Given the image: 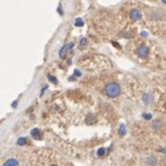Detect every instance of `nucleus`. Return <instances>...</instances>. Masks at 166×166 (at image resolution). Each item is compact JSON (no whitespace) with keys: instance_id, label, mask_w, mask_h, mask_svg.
I'll return each instance as SVG.
<instances>
[{"instance_id":"nucleus-20","label":"nucleus","mask_w":166,"mask_h":166,"mask_svg":"<svg viewBox=\"0 0 166 166\" xmlns=\"http://www.w3.org/2000/svg\"><path fill=\"white\" fill-rule=\"evenodd\" d=\"M141 36L144 39V37H146V36H148V33H146V32H142V33H141Z\"/></svg>"},{"instance_id":"nucleus-17","label":"nucleus","mask_w":166,"mask_h":166,"mask_svg":"<svg viewBox=\"0 0 166 166\" xmlns=\"http://www.w3.org/2000/svg\"><path fill=\"white\" fill-rule=\"evenodd\" d=\"M104 153H105V150H104V148H101L100 150H98V156H104Z\"/></svg>"},{"instance_id":"nucleus-3","label":"nucleus","mask_w":166,"mask_h":166,"mask_svg":"<svg viewBox=\"0 0 166 166\" xmlns=\"http://www.w3.org/2000/svg\"><path fill=\"white\" fill-rule=\"evenodd\" d=\"M141 16H142V14H141V11H139V9H131V11H130V19H131V20L137 21V20L141 19Z\"/></svg>"},{"instance_id":"nucleus-12","label":"nucleus","mask_w":166,"mask_h":166,"mask_svg":"<svg viewBox=\"0 0 166 166\" xmlns=\"http://www.w3.org/2000/svg\"><path fill=\"white\" fill-rule=\"evenodd\" d=\"M87 43H88L87 39H81V41H80V48H84V47H86V46H87Z\"/></svg>"},{"instance_id":"nucleus-25","label":"nucleus","mask_w":166,"mask_h":166,"mask_svg":"<svg viewBox=\"0 0 166 166\" xmlns=\"http://www.w3.org/2000/svg\"><path fill=\"white\" fill-rule=\"evenodd\" d=\"M51 166H58V165H56V164H54V165H51Z\"/></svg>"},{"instance_id":"nucleus-10","label":"nucleus","mask_w":166,"mask_h":166,"mask_svg":"<svg viewBox=\"0 0 166 166\" xmlns=\"http://www.w3.org/2000/svg\"><path fill=\"white\" fill-rule=\"evenodd\" d=\"M118 135H120V136H124V135H125V127H124V124H121V125H120Z\"/></svg>"},{"instance_id":"nucleus-23","label":"nucleus","mask_w":166,"mask_h":166,"mask_svg":"<svg viewBox=\"0 0 166 166\" xmlns=\"http://www.w3.org/2000/svg\"><path fill=\"white\" fill-rule=\"evenodd\" d=\"M162 1H163V2H164V4L166 5V0H162Z\"/></svg>"},{"instance_id":"nucleus-22","label":"nucleus","mask_w":166,"mask_h":166,"mask_svg":"<svg viewBox=\"0 0 166 166\" xmlns=\"http://www.w3.org/2000/svg\"><path fill=\"white\" fill-rule=\"evenodd\" d=\"M74 79H76L74 77H70V78H69V80H74Z\"/></svg>"},{"instance_id":"nucleus-7","label":"nucleus","mask_w":166,"mask_h":166,"mask_svg":"<svg viewBox=\"0 0 166 166\" xmlns=\"http://www.w3.org/2000/svg\"><path fill=\"white\" fill-rule=\"evenodd\" d=\"M69 50H67V48H66V46L65 47H63L60 50H59V57L60 58H64L65 57V55H66V53H67Z\"/></svg>"},{"instance_id":"nucleus-15","label":"nucleus","mask_w":166,"mask_h":166,"mask_svg":"<svg viewBox=\"0 0 166 166\" xmlns=\"http://www.w3.org/2000/svg\"><path fill=\"white\" fill-rule=\"evenodd\" d=\"M73 47H74V43H73V42H70V43H67V44H66V48H67V50H71V49H73Z\"/></svg>"},{"instance_id":"nucleus-24","label":"nucleus","mask_w":166,"mask_h":166,"mask_svg":"<svg viewBox=\"0 0 166 166\" xmlns=\"http://www.w3.org/2000/svg\"><path fill=\"white\" fill-rule=\"evenodd\" d=\"M164 157H165V158H166V151H165V152H164Z\"/></svg>"},{"instance_id":"nucleus-8","label":"nucleus","mask_w":166,"mask_h":166,"mask_svg":"<svg viewBox=\"0 0 166 166\" xmlns=\"http://www.w3.org/2000/svg\"><path fill=\"white\" fill-rule=\"evenodd\" d=\"M94 122H95V117H94L93 115H87V117H86V123L90 124V123H94Z\"/></svg>"},{"instance_id":"nucleus-4","label":"nucleus","mask_w":166,"mask_h":166,"mask_svg":"<svg viewBox=\"0 0 166 166\" xmlns=\"http://www.w3.org/2000/svg\"><path fill=\"white\" fill-rule=\"evenodd\" d=\"M2 166H20V163H19V160L15 159V158H9V159H7V160L4 163Z\"/></svg>"},{"instance_id":"nucleus-5","label":"nucleus","mask_w":166,"mask_h":166,"mask_svg":"<svg viewBox=\"0 0 166 166\" xmlns=\"http://www.w3.org/2000/svg\"><path fill=\"white\" fill-rule=\"evenodd\" d=\"M30 135L34 139H41V134H40V130L39 129H33L30 131Z\"/></svg>"},{"instance_id":"nucleus-18","label":"nucleus","mask_w":166,"mask_h":166,"mask_svg":"<svg viewBox=\"0 0 166 166\" xmlns=\"http://www.w3.org/2000/svg\"><path fill=\"white\" fill-rule=\"evenodd\" d=\"M143 117H144V118H146V120H151L152 115H151V114H144V115H143Z\"/></svg>"},{"instance_id":"nucleus-2","label":"nucleus","mask_w":166,"mask_h":166,"mask_svg":"<svg viewBox=\"0 0 166 166\" xmlns=\"http://www.w3.org/2000/svg\"><path fill=\"white\" fill-rule=\"evenodd\" d=\"M137 55L139 56V57H142V58L146 57V56L149 55V48L146 46H141L137 49Z\"/></svg>"},{"instance_id":"nucleus-14","label":"nucleus","mask_w":166,"mask_h":166,"mask_svg":"<svg viewBox=\"0 0 166 166\" xmlns=\"http://www.w3.org/2000/svg\"><path fill=\"white\" fill-rule=\"evenodd\" d=\"M118 35H120V36H124V39H130V37H131V35H130V34H127V33H120Z\"/></svg>"},{"instance_id":"nucleus-16","label":"nucleus","mask_w":166,"mask_h":166,"mask_svg":"<svg viewBox=\"0 0 166 166\" xmlns=\"http://www.w3.org/2000/svg\"><path fill=\"white\" fill-rule=\"evenodd\" d=\"M159 127H160V123H159L158 121H156V122H153V128H155V129H158Z\"/></svg>"},{"instance_id":"nucleus-13","label":"nucleus","mask_w":166,"mask_h":166,"mask_svg":"<svg viewBox=\"0 0 166 166\" xmlns=\"http://www.w3.org/2000/svg\"><path fill=\"white\" fill-rule=\"evenodd\" d=\"M48 79H49L50 81H53V83H55V84H57V83H58V80L56 79L55 77H53V76H50V74L48 76Z\"/></svg>"},{"instance_id":"nucleus-6","label":"nucleus","mask_w":166,"mask_h":166,"mask_svg":"<svg viewBox=\"0 0 166 166\" xmlns=\"http://www.w3.org/2000/svg\"><path fill=\"white\" fill-rule=\"evenodd\" d=\"M142 99H143V102H144L145 105H150V104L152 102V97H151V95L149 94V93H146V94H144Z\"/></svg>"},{"instance_id":"nucleus-19","label":"nucleus","mask_w":166,"mask_h":166,"mask_svg":"<svg viewBox=\"0 0 166 166\" xmlns=\"http://www.w3.org/2000/svg\"><path fill=\"white\" fill-rule=\"evenodd\" d=\"M111 44H113V46H114V47H115V48H118V49H120V48H121V47H120V44H118V43H116V42H114V41H113V42H111Z\"/></svg>"},{"instance_id":"nucleus-21","label":"nucleus","mask_w":166,"mask_h":166,"mask_svg":"<svg viewBox=\"0 0 166 166\" xmlns=\"http://www.w3.org/2000/svg\"><path fill=\"white\" fill-rule=\"evenodd\" d=\"M74 74H76L77 77H80V76H81V73H80L78 70H76V71H74Z\"/></svg>"},{"instance_id":"nucleus-11","label":"nucleus","mask_w":166,"mask_h":166,"mask_svg":"<svg viewBox=\"0 0 166 166\" xmlns=\"http://www.w3.org/2000/svg\"><path fill=\"white\" fill-rule=\"evenodd\" d=\"M26 139H27V138H25V137H21V138H19V139H18L16 144H18V145H20V146H22V145H25V144H26V142H27Z\"/></svg>"},{"instance_id":"nucleus-1","label":"nucleus","mask_w":166,"mask_h":166,"mask_svg":"<svg viewBox=\"0 0 166 166\" xmlns=\"http://www.w3.org/2000/svg\"><path fill=\"white\" fill-rule=\"evenodd\" d=\"M105 92H106V94H107L109 98H116V97L120 94L121 90H120V86H118L117 84L111 83V84H108V85L105 87Z\"/></svg>"},{"instance_id":"nucleus-9","label":"nucleus","mask_w":166,"mask_h":166,"mask_svg":"<svg viewBox=\"0 0 166 166\" xmlns=\"http://www.w3.org/2000/svg\"><path fill=\"white\" fill-rule=\"evenodd\" d=\"M74 26H76V27H81V26H84V20H83V19H80V18L76 19Z\"/></svg>"}]
</instances>
